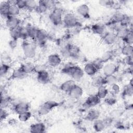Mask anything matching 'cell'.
Listing matches in <instances>:
<instances>
[{"instance_id":"cell-44","label":"cell","mask_w":133,"mask_h":133,"mask_svg":"<svg viewBox=\"0 0 133 133\" xmlns=\"http://www.w3.org/2000/svg\"><path fill=\"white\" fill-rule=\"evenodd\" d=\"M92 64L95 66V67L98 69L99 71V70H101L102 68V66L104 64V62L102 61V60L100 58H97L95 60H94L92 62Z\"/></svg>"},{"instance_id":"cell-11","label":"cell","mask_w":133,"mask_h":133,"mask_svg":"<svg viewBox=\"0 0 133 133\" xmlns=\"http://www.w3.org/2000/svg\"><path fill=\"white\" fill-rule=\"evenodd\" d=\"M62 62L61 56L58 54H51L47 58L48 64L52 67H56L60 65Z\"/></svg>"},{"instance_id":"cell-25","label":"cell","mask_w":133,"mask_h":133,"mask_svg":"<svg viewBox=\"0 0 133 133\" xmlns=\"http://www.w3.org/2000/svg\"><path fill=\"white\" fill-rule=\"evenodd\" d=\"M97 88L98 90L96 94L101 100L104 99L109 94L108 89L104 85L101 86Z\"/></svg>"},{"instance_id":"cell-10","label":"cell","mask_w":133,"mask_h":133,"mask_svg":"<svg viewBox=\"0 0 133 133\" xmlns=\"http://www.w3.org/2000/svg\"><path fill=\"white\" fill-rule=\"evenodd\" d=\"M100 101L101 99L98 97L96 94H91L86 99L84 103V106L87 108H92L98 104L100 102Z\"/></svg>"},{"instance_id":"cell-28","label":"cell","mask_w":133,"mask_h":133,"mask_svg":"<svg viewBox=\"0 0 133 133\" xmlns=\"http://www.w3.org/2000/svg\"><path fill=\"white\" fill-rule=\"evenodd\" d=\"M37 3H38L37 6L35 10V11L37 13L40 14H43L48 10V9L45 3V1H38Z\"/></svg>"},{"instance_id":"cell-4","label":"cell","mask_w":133,"mask_h":133,"mask_svg":"<svg viewBox=\"0 0 133 133\" xmlns=\"http://www.w3.org/2000/svg\"><path fill=\"white\" fill-rule=\"evenodd\" d=\"M59 105V103L53 100H48L44 102L38 110V114L41 115H46L52 109Z\"/></svg>"},{"instance_id":"cell-52","label":"cell","mask_w":133,"mask_h":133,"mask_svg":"<svg viewBox=\"0 0 133 133\" xmlns=\"http://www.w3.org/2000/svg\"><path fill=\"white\" fill-rule=\"evenodd\" d=\"M132 55H130L129 56L126 57V63L129 66H132Z\"/></svg>"},{"instance_id":"cell-35","label":"cell","mask_w":133,"mask_h":133,"mask_svg":"<svg viewBox=\"0 0 133 133\" xmlns=\"http://www.w3.org/2000/svg\"><path fill=\"white\" fill-rule=\"evenodd\" d=\"M18 115L19 120L22 122H25L28 121L32 116L31 113L29 111L20 113Z\"/></svg>"},{"instance_id":"cell-3","label":"cell","mask_w":133,"mask_h":133,"mask_svg":"<svg viewBox=\"0 0 133 133\" xmlns=\"http://www.w3.org/2000/svg\"><path fill=\"white\" fill-rule=\"evenodd\" d=\"M62 24L68 28H73L79 26V22L78 19L72 13H66L63 18Z\"/></svg>"},{"instance_id":"cell-31","label":"cell","mask_w":133,"mask_h":133,"mask_svg":"<svg viewBox=\"0 0 133 133\" xmlns=\"http://www.w3.org/2000/svg\"><path fill=\"white\" fill-rule=\"evenodd\" d=\"M132 45H124L121 48L122 54L126 57L132 55Z\"/></svg>"},{"instance_id":"cell-51","label":"cell","mask_w":133,"mask_h":133,"mask_svg":"<svg viewBox=\"0 0 133 133\" xmlns=\"http://www.w3.org/2000/svg\"><path fill=\"white\" fill-rule=\"evenodd\" d=\"M9 45L12 49H15L17 46V40L11 39L9 42Z\"/></svg>"},{"instance_id":"cell-13","label":"cell","mask_w":133,"mask_h":133,"mask_svg":"<svg viewBox=\"0 0 133 133\" xmlns=\"http://www.w3.org/2000/svg\"><path fill=\"white\" fill-rule=\"evenodd\" d=\"M37 73V80L38 83L42 84H47L50 81L49 73L45 70H39Z\"/></svg>"},{"instance_id":"cell-42","label":"cell","mask_w":133,"mask_h":133,"mask_svg":"<svg viewBox=\"0 0 133 133\" xmlns=\"http://www.w3.org/2000/svg\"><path fill=\"white\" fill-rule=\"evenodd\" d=\"M112 57H113L112 51H107L103 54V55H102L100 58L104 63H106V62H108V61H109L110 60H111Z\"/></svg>"},{"instance_id":"cell-30","label":"cell","mask_w":133,"mask_h":133,"mask_svg":"<svg viewBox=\"0 0 133 133\" xmlns=\"http://www.w3.org/2000/svg\"><path fill=\"white\" fill-rule=\"evenodd\" d=\"M20 10L16 5H9L8 9L9 16L18 17L20 13Z\"/></svg>"},{"instance_id":"cell-43","label":"cell","mask_w":133,"mask_h":133,"mask_svg":"<svg viewBox=\"0 0 133 133\" xmlns=\"http://www.w3.org/2000/svg\"><path fill=\"white\" fill-rule=\"evenodd\" d=\"M132 82H130L128 85L126 86L124 88L123 92L124 95L127 96H131L132 95Z\"/></svg>"},{"instance_id":"cell-19","label":"cell","mask_w":133,"mask_h":133,"mask_svg":"<svg viewBox=\"0 0 133 133\" xmlns=\"http://www.w3.org/2000/svg\"><path fill=\"white\" fill-rule=\"evenodd\" d=\"M75 84L76 83L74 79L67 80L61 84L60 89L63 92L68 93Z\"/></svg>"},{"instance_id":"cell-18","label":"cell","mask_w":133,"mask_h":133,"mask_svg":"<svg viewBox=\"0 0 133 133\" xmlns=\"http://www.w3.org/2000/svg\"><path fill=\"white\" fill-rule=\"evenodd\" d=\"M46 130V126L43 123H36L30 127V131L32 133H42Z\"/></svg>"},{"instance_id":"cell-22","label":"cell","mask_w":133,"mask_h":133,"mask_svg":"<svg viewBox=\"0 0 133 133\" xmlns=\"http://www.w3.org/2000/svg\"><path fill=\"white\" fill-rule=\"evenodd\" d=\"M28 74L25 73L21 69L20 67H19L17 69H16L13 70L12 73H11V77L14 79H23L25 78Z\"/></svg>"},{"instance_id":"cell-9","label":"cell","mask_w":133,"mask_h":133,"mask_svg":"<svg viewBox=\"0 0 133 133\" xmlns=\"http://www.w3.org/2000/svg\"><path fill=\"white\" fill-rule=\"evenodd\" d=\"M117 66L114 63L112 62H106L104 63L101 70L103 71V74L105 76H107L114 75L117 71Z\"/></svg>"},{"instance_id":"cell-37","label":"cell","mask_w":133,"mask_h":133,"mask_svg":"<svg viewBox=\"0 0 133 133\" xmlns=\"http://www.w3.org/2000/svg\"><path fill=\"white\" fill-rule=\"evenodd\" d=\"M9 34L11 39L17 40L20 39V31L19 27L9 30Z\"/></svg>"},{"instance_id":"cell-39","label":"cell","mask_w":133,"mask_h":133,"mask_svg":"<svg viewBox=\"0 0 133 133\" xmlns=\"http://www.w3.org/2000/svg\"><path fill=\"white\" fill-rule=\"evenodd\" d=\"M20 31V39H21L23 41H26L29 38V36L27 32V30L25 26H19Z\"/></svg>"},{"instance_id":"cell-23","label":"cell","mask_w":133,"mask_h":133,"mask_svg":"<svg viewBox=\"0 0 133 133\" xmlns=\"http://www.w3.org/2000/svg\"><path fill=\"white\" fill-rule=\"evenodd\" d=\"M130 28H126L121 26L115 33L118 38L122 40L127 35Z\"/></svg>"},{"instance_id":"cell-27","label":"cell","mask_w":133,"mask_h":133,"mask_svg":"<svg viewBox=\"0 0 133 133\" xmlns=\"http://www.w3.org/2000/svg\"><path fill=\"white\" fill-rule=\"evenodd\" d=\"M99 115L100 113L98 111L95 109H92L88 112L86 116V118L88 121H95L98 118Z\"/></svg>"},{"instance_id":"cell-48","label":"cell","mask_w":133,"mask_h":133,"mask_svg":"<svg viewBox=\"0 0 133 133\" xmlns=\"http://www.w3.org/2000/svg\"><path fill=\"white\" fill-rule=\"evenodd\" d=\"M8 116V113L5 108H1V117L0 119L1 121L5 119Z\"/></svg>"},{"instance_id":"cell-1","label":"cell","mask_w":133,"mask_h":133,"mask_svg":"<svg viewBox=\"0 0 133 133\" xmlns=\"http://www.w3.org/2000/svg\"><path fill=\"white\" fill-rule=\"evenodd\" d=\"M22 48L24 56L28 59H32L36 55V45L32 42L23 41Z\"/></svg>"},{"instance_id":"cell-16","label":"cell","mask_w":133,"mask_h":133,"mask_svg":"<svg viewBox=\"0 0 133 133\" xmlns=\"http://www.w3.org/2000/svg\"><path fill=\"white\" fill-rule=\"evenodd\" d=\"M91 30L93 33L96 34L103 35L106 31V26L103 23H97L91 26Z\"/></svg>"},{"instance_id":"cell-2","label":"cell","mask_w":133,"mask_h":133,"mask_svg":"<svg viewBox=\"0 0 133 133\" xmlns=\"http://www.w3.org/2000/svg\"><path fill=\"white\" fill-rule=\"evenodd\" d=\"M63 18L62 10L60 8H56L51 11L49 16L50 22L55 26H59L62 24Z\"/></svg>"},{"instance_id":"cell-32","label":"cell","mask_w":133,"mask_h":133,"mask_svg":"<svg viewBox=\"0 0 133 133\" xmlns=\"http://www.w3.org/2000/svg\"><path fill=\"white\" fill-rule=\"evenodd\" d=\"M91 84L94 87L98 88L99 87L104 85V77L101 76H95L92 81Z\"/></svg>"},{"instance_id":"cell-40","label":"cell","mask_w":133,"mask_h":133,"mask_svg":"<svg viewBox=\"0 0 133 133\" xmlns=\"http://www.w3.org/2000/svg\"><path fill=\"white\" fill-rule=\"evenodd\" d=\"M74 65H75L74 64H73L71 63H67V64H65L61 70L62 73L63 74L70 75V73Z\"/></svg>"},{"instance_id":"cell-36","label":"cell","mask_w":133,"mask_h":133,"mask_svg":"<svg viewBox=\"0 0 133 133\" xmlns=\"http://www.w3.org/2000/svg\"><path fill=\"white\" fill-rule=\"evenodd\" d=\"M124 42V44L126 45H132L133 42V34L132 28L130 29V30L127 35L122 39Z\"/></svg>"},{"instance_id":"cell-5","label":"cell","mask_w":133,"mask_h":133,"mask_svg":"<svg viewBox=\"0 0 133 133\" xmlns=\"http://www.w3.org/2000/svg\"><path fill=\"white\" fill-rule=\"evenodd\" d=\"M83 88L81 86L76 84L68 92L69 96L72 99H77L80 98L83 94Z\"/></svg>"},{"instance_id":"cell-34","label":"cell","mask_w":133,"mask_h":133,"mask_svg":"<svg viewBox=\"0 0 133 133\" xmlns=\"http://www.w3.org/2000/svg\"><path fill=\"white\" fill-rule=\"evenodd\" d=\"M104 84L111 86L113 84H116L117 82V78L114 75H110L104 76Z\"/></svg>"},{"instance_id":"cell-8","label":"cell","mask_w":133,"mask_h":133,"mask_svg":"<svg viewBox=\"0 0 133 133\" xmlns=\"http://www.w3.org/2000/svg\"><path fill=\"white\" fill-rule=\"evenodd\" d=\"M30 105L28 102L24 101H19L14 105L13 109L15 113L19 114L20 113L28 111L30 110Z\"/></svg>"},{"instance_id":"cell-26","label":"cell","mask_w":133,"mask_h":133,"mask_svg":"<svg viewBox=\"0 0 133 133\" xmlns=\"http://www.w3.org/2000/svg\"><path fill=\"white\" fill-rule=\"evenodd\" d=\"M105 125L106 124L104 121L97 119L95 121L93 125V127L95 131L99 132L103 130L105 128Z\"/></svg>"},{"instance_id":"cell-6","label":"cell","mask_w":133,"mask_h":133,"mask_svg":"<svg viewBox=\"0 0 133 133\" xmlns=\"http://www.w3.org/2000/svg\"><path fill=\"white\" fill-rule=\"evenodd\" d=\"M21 20L18 17L8 16L5 19L6 26L10 30L18 28L20 26Z\"/></svg>"},{"instance_id":"cell-46","label":"cell","mask_w":133,"mask_h":133,"mask_svg":"<svg viewBox=\"0 0 133 133\" xmlns=\"http://www.w3.org/2000/svg\"><path fill=\"white\" fill-rule=\"evenodd\" d=\"M99 4H100L101 5L103 6L113 7L115 4V2L113 1L102 0V1H99Z\"/></svg>"},{"instance_id":"cell-20","label":"cell","mask_w":133,"mask_h":133,"mask_svg":"<svg viewBox=\"0 0 133 133\" xmlns=\"http://www.w3.org/2000/svg\"><path fill=\"white\" fill-rule=\"evenodd\" d=\"M19 67L25 73L28 75L35 71V66L32 63L25 62L22 63Z\"/></svg>"},{"instance_id":"cell-7","label":"cell","mask_w":133,"mask_h":133,"mask_svg":"<svg viewBox=\"0 0 133 133\" xmlns=\"http://www.w3.org/2000/svg\"><path fill=\"white\" fill-rule=\"evenodd\" d=\"M118 39H119L117 38L116 34L112 31L106 32L102 35L103 42L108 45H113L115 44Z\"/></svg>"},{"instance_id":"cell-21","label":"cell","mask_w":133,"mask_h":133,"mask_svg":"<svg viewBox=\"0 0 133 133\" xmlns=\"http://www.w3.org/2000/svg\"><path fill=\"white\" fill-rule=\"evenodd\" d=\"M9 5L7 1L2 2L0 5V14L2 18L6 19L8 16V9Z\"/></svg>"},{"instance_id":"cell-45","label":"cell","mask_w":133,"mask_h":133,"mask_svg":"<svg viewBox=\"0 0 133 133\" xmlns=\"http://www.w3.org/2000/svg\"><path fill=\"white\" fill-rule=\"evenodd\" d=\"M105 102L109 105H113L116 102V99L115 98L114 96L111 94V96H109V94L107 95V96L104 98Z\"/></svg>"},{"instance_id":"cell-17","label":"cell","mask_w":133,"mask_h":133,"mask_svg":"<svg viewBox=\"0 0 133 133\" xmlns=\"http://www.w3.org/2000/svg\"><path fill=\"white\" fill-rule=\"evenodd\" d=\"M84 73L89 76H93L96 75L98 70L92 64V62L86 63L84 67Z\"/></svg>"},{"instance_id":"cell-29","label":"cell","mask_w":133,"mask_h":133,"mask_svg":"<svg viewBox=\"0 0 133 133\" xmlns=\"http://www.w3.org/2000/svg\"><path fill=\"white\" fill-rule=\"evenodd\" d=\"M1 63L9 65L12 61L11 57L9 54L6 51H4L1 55Z\"/></svg>"},{"instance_id":"cell-50","label":"cell","mask_w":133,"mask_h":133,"mask_svg":"<svg viewBox=\"0 0 133 133\" xmlns=\"http://www.w3.org/2000/svg\"><path fill=\"white\" fill-rule=\"evenodd\" d=\"M111 86L112 91H113V94H117L119 92V90H120L119 87L116 83L113 84Z\"/></svg>"},{"instance_id":"cell-49","label":"cell","mask_w":133,"mask_h":133,"mask_svg":"<svg viewBox=\"0 0 133 133\" xmlns=\"http://www.w3.org/2000/svg\"><path fill=\"white\" fill-rule=\"evenodd\" d=\"M16 5L20 9H25L26 7V1H22V0H17Z\"/></svg>"},{"instance_id":"cell-24","label":"cell","mask_w":133,"mask_h":133,"mask_svg":"<svg viewBox=\"0 0 133 133\" xmlns=\"http://www.w3.org/2000/svg\"><path fill=\"white\" fill-rule=\"evenodd\" d=\"M25 27L27 30L29 38H31L35 41L38 29L32 25H28L25 26Z\"/></svg>"},{"instance_id":"cell-47","label":"cell","mask_w":133,"mask_h":133,"mask_svg":"<svg viewBox=\"0 0 133 133\" xmlns=\"http://www.w3.org/2000/svg\"><path fill=\"white\" fill-rule=\"evenodd\" d=\"M9 104V99L7 97H3V95H1V108H5Z\"/></svg>"},{"instance_id":"cell-15","label":"cell","mask_w":133,"mask_h":133,"mask_svg":"<svg viewBox=\"0 0 133 133\" xmlns=\"http://www.w3.org/2000/svg\"><path fill=\"white\" fill-rule=\"evenodd\" d=\"M76 11L77 14L82 17L88 19L90 17V11L88 6L86 4H82L77 8Z\"/></svg>"},{"instance_id":"cell-12","label":"cell","mask_w":133,"mask_h":133,"mask_svg":"<svg viewBox=\"0 0 133 133\" xmlns=\"http://www.w3.org/2000/svg\"><path fill=\"white\" fill-rule=\"evenodd\" d=\"M84 74L83 69L79 66L75 65L73 68L70 75L74 81H79L83 78Z\"/></svg>"},{"instance_id":"cell-38","label":"cell","mask_w":133,"mask_h":133,"mask_svg":"<svg viewBox=\"0 0 133 133\" xmlns=\"http://www.w3.org/2000/svg\"><path fill=\"white\" fill-rule=\"evenodd\" d=\"M37 2L33 0L26 1L25 9L30 11L35 10L37 6Z\"/></svg>"},{"instance_id":"cell-14","label":"cell","mask_w":133,"mask_h":133,"mask_svg":"<svg viewBox=\"0 0 133 133\" xmlns=\"http://www.w3.org/2000/svg\"><path fill=\"white\" fill-rule=\"evenodd\" d=\"M48 37V35L45 31L38 29L35 41L39 46H44Z\"/></svg>"},{"instance_id":"cell-41","label":"cell","mask_w":133,"mask_h":133,"mask_svg":"<svg viewBox=\"0 0 133 133\" xmlns=\"http://www.w3.org/2000/svg\"><path fill=\"white\" fill-rule=\"evenodd\" d=\"M10 69L9 65L5 64H2L1 63V68H0V75L1 76L4 77L8 73Z\"/></svg>"},{"instance_id":"cell-33","label":"cell","mask_w":133,"mask_h":133,"mask_svg":"<svg viewBox=\"0 0 133 133\" xmlns=\"http://www.w3.org/2000/svg\"><path fill=\"white\" fill-rule=\"evenodd\" d=\"M125 15L121 12H116L111 17L112 21L114 23H120V22L124 18Z\"/></svg>"}]
</instances>
